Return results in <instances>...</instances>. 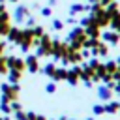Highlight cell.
I'll list each match as a JSON object with an SVG mask.
<instances>
[{
    "mask_svg": "<svg viewBox=\"0 0 120 120\" xmlns=\"http://www.w3.org/2000/svg\"><path fill=\"white\" fill-rule=\"evenodd\" d=\"M66 120H68V118H66Z\"/></svg>",
    "mask_w": 120,
    "mask_h": 120,
    "instance_id": "cell-5",
    "label": "cell"
},
{
    "mask_svg": "<svg viewBox=\"0 0 120 120\" xmlns=\"http://www.w3.org/2000/svg\"><path fill=\"white\" fill-rule=\"evenodd\" d=\"M54 90H56V86H54L52 82H51V84H47V92H49V94H52Z\"/></svg>",
    "mask_w": 120,
    "mask_h": 120,
    "instance_id": "cell-4",
    "label": "cell"
},
{
    "mask_svg": "<svg viewBox=\"0 0 120 120\" xmlns=\"http://www.w3.org/2000/svg\"><path fill=\"white\" fill-rule=\"evenodd\" d=\"M105 112V105H94V114H103Z\"/></svg>",
    "mask_w": 120,
    "mask_h": 120,
    "instance_id": "cell-3",
    "label": "cell"
},
{
    "mask_svg": "<svg viewBox=\"0 0 120 120\" xmlns=\"http://www.w3.org/2000/svg\"><path fill=\"white\" fill-rule=\"evenodd\" d=\"M111 96H112V92H111V88H109V86H99V88H98V98H99V99L109 101V99H111Z\"/></svg>",
    "mask_w": 120,
    "mask_h": 120,
    "instance_id": "cell-1",
    "label": "cell"
},
{
    "mask_svg": "<svg viewBox=\"0 0 120 120\" xmlns=\"http://www.w3.org/2000/svg\"><path fill=\"white\" fill-rule=\"evenodd\" d=\"M116 111H120V103L118 101H109L105 105V112H116Z\"/></svg>",
    "mask_w": 120,
    "mask_h": 120,
    "instance_id": "cell-2",
    "label": "cell"
}]
</instances>
